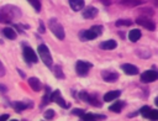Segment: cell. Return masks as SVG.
Wrapping results in <instances>:
<instances>
[{
	"label": "cell",
	"instance_id": "6da1fadb",
	"mask_svg": "<svg viewBox=\"0 0 158 121\" xmlns=\"http://www.w3.org/2000/svg\"><path fill=\"white\" fill-rule=\"evenodd\" d=\"M21 16V11L15 5H5L0 7V22L9 23Z\"/></svg>",
	"mask_w": 158,
	"mask_h": 121
},
{
	"label": "cell",
	"instance_id": "7a4b0ae2",
	"mask_svg": "<svg viewBox=\"0 0 158 121\" xmlns=\"http://www.w3.org/2000/svg\"><path fill=\"white\" fill-rule=\"evenodd\" d=\"M48 26H49V30L54 33V36L58 38V40H64V36H65V33H64V28H63V26L59 23V21L56 19V17H52L49 21H48Z\"/></svg>",
	"mask_w": 158,
	"mask_h": 121
},
{
	"label": "cell",
	"instance_id": "3957f363",
	"mask_svg": "<svg viewBox=\"0 0 158 121\" xmlns=\"http://www.w3.org/2000/svg\"><path fill=\"white\" fill-rule=\"evenodd\" d=\"M37 49H38V54H40L42 62L47 67H51L52 63H53V60H52V57H51V53H49V49L47 48V46L46 44H40Z\"/></svg>",
	"mask_w": 158,
	"mask_h": 121
},
{
	"label": "cell",
	"instance_id": "277c9868",
	"mask_svg": "<svg viewBox=\"0 0 158 121\" xmlns=\"http://www.w3.org/2000/svg\"><path fill=\"white\" fill-rule=\"evenodd\" d=\"M91 67H93V65H91V63H89V62L78 60V62L75 63V72H77L78 75H80V77H85Z\"/></svg>",
	"mask_w": 158,
	"mask_h": 121
},
{
	"label": "cell",
	"instance_id": "5b68a950",
	"mask_svg": "<svg viewBox=\"0 0 158 121\" xmlns=\"http://www.w3.org/2000/svg\"><path fill=\"white\" fill-rule=\"evenodd\" d=\"M157 78H158V73L154 69H151V70H146L144 73H142L141 81H143V83H152V81L157 80Z\"/></svg>",
	"mask_w": 158,
	"mask_h": 121
},
{
	"label": "cell",
	"instance_id": "8992f818",
	"mask_svg": "<svg viewBox=\"0 0 158 121\" xmlns=\"http://www.w3.org/2000/svg\"><path fill=\"white\" fill-rule=\"evenodd\" d=\"M136 23L142 26V27H144V28H147V30H149V31H154L156 30V23L153 21H151L148 17H138L136 20Z\"/></svg>",
	"mask_w": 158,
	"mask_h": 121
},
{
	"label": "cell",
	"instance_id": "52a82bcc",
	"mask_svg": "<svg viewBox=\"0 0 158 121\" xmlns=\"http://www.w3.org/2000/svg\"><path fill=\"white\" fill-rule=\"evenodd\" d=\"M51 101H54L56 104H58L59 106H62V107H64V109L69 107V105H68V104L64 101V99L62 98L59 90H54V91L51 94Z\"/></svg>",
	"mask_w": 158,
	"mask_h": 121
},
{
	"label": "cell",
	"instance_id": "ba28073f",
	"mask_svg": "<svg viewBox=\"0 0 158 121\" xmlns=\"http://www.w3.org/2000/svg\"><path fill=\"white\" fill-rule=\"evenodd\" d=\"M23 57H25L26 62H28V63H36L38 60L36 53L33 52V49L31 47H23Z\"/></svg>",
	"mask_w": 158,
	"mask_h": 121
},
{
	"label": "cell",
	"instance_id": "9c48e42d",
	"mask_svg": "<svg viewBox=\"0 0 158 121\" xmlns=\"http://www.w3.org/2000/svg\"><path fill=\"white\" fill-rule=\"evenodd\" d=\"M101 77L107 83H114V81H116L118 79V74L116 72H114V70H102L101 72Z\"/></svg>",
	"mask_w": 158,
	"mask_h": 121
},
{
	"label": "cell",
	"instance_id": "30bf717a",
	"mask_svg": "<svg viewBox=\"0 0 158 121\" xmlns=\"http://www.w3.org/2000/svg\"><path fill=\"white\" fill-rule=\"evenodd\" d=\"M121 69H122L126 74H128V75H136V74H138V68H137L135 64L125 63V64L121 65Z\"/></svg>",
	"mask_w": 158,
	"mask_h": 121
},
{
	"label": "cell",
	"instance_id": "8fae6325",
	"mask_svg": "<svg viewBox=\"0 0 158 121\" xmlns=\"http://www.w3.org/2000/svg\"><path fill=\"white\" fill-rule=\"evenodd\" d=\"M98 15V9L94 6H88L83 10V17L84 19H94Z\"/></svg>",
	"mask_w": 158,
	"mask_h": 121
},
{
	"label": "cell",
	"instance_id": "7c38bea8",
	"mask_svg": "<svg viewBox=\"0 0 158 121\" xmlns=\"http://www.w3.org/2000/svg\"><path fill=\"white\" fill-rule=\"evenodd\" d=\"M117 47V43L116 41L114 40H107V41H104L100 43V48L101 49H105V51H109V49H115Z\"/></svg>",
	"mask_w": 158,
	"mask_h": 121
},
{
	"label": "cell",
	"instance_id": "4fadbf2b",
	"mask_svg": "<svg viewBox=\"0 0 158 121\" xmlns=\"http://www.w3.org/2000/svg\"><path fill=\"white\" fill-rule=\"evenodd\" d=\"M120 94H121L120 90H112V91H109V93H106V94L104 95V101H106V102L112 101V100H115L116 98H118Z\"/></svg>",
	"mask_w": 158,
	"mask_h": 121
},
{
	"label": "cell",
	"instance_id": "5bb4252c",
	"mask_svg": "<svg viewBox=\"0 0 158 121\" xmlns=\"http://www.w3.org/2000/svg\"><path fill=\"white\" fill-rule=\"evenodd\" d=\"M69 6L73 11H79L84 7V0H69Z\"/></svg>",
	"mask_w": 158,
	"mask_h": 121
},
{
	"label": "cell",
	"instance_id": "9a60e30c",
	"mask_svg": "<svg viewBox=\"0 0 158 121\" xmlns=\"http://www.w3.org/2000/svg\"><path fill=\"white\" fill-rule=\"evenodd\" d=\"M28 85L32 88V90H35V91H40L41 90V83H40V80L36 78V77H31L30 79H28Z\"/></svg>",
	"mask_w": 158,
	"mask_h": 121
},
{
	"label": "cell",
	"instance_id": "2e32d148",
	"mask_svg": "<svg viewBox=\"0 0 158 121\" xmlns=\"http://www.w3.org/2000/svg\"><path fill=\"white\" fill-rule=\"evenodd\" d=\"M81 120H105L106 117L104 115H95V114H81L79 115Z\"/></svg>",
	"mask_w": 158,
	"mask_h": 121
},
{
	"label": "cell",
	"instance_id": "e0dca14e",
	"mask_svg": "<svg viewBox=\"0 0 158 121\" xmlns=\"http://www.w3.org/2000/svg\"><path fill=\"white\" fill-rule=\"evenodd\" d=\"M139 38H141V31H139V30L133 28V30L130 31V33H128V40H130L131 42H137Z\"/></svg>",
	"mask_w": 158,
	"mask_h": 121
},
{
	"label": "cell",
	"instance_id": "ac0fdd59",
	"mask_svg": "<svg viewBox=\"0 0 158 121\" xmlns=\"http://www.w3.org/2000/svg\"><path fill=\"white\" fill-rule=\"evenodd\" d=\"M2 33H4V36H5L6 38H9V40H15V38H16V33H15V31H14L11 27H5V28L2 30Z\"/></svg>",
	"mask_w": 158,
	"mask_h": 121
},
{
	"label": "cell",
	"instance_id": "d6986e66",
	"mask_svg": "<svg viewBox=\"0 0 158 121\" xmlns=\"http://www.w3.org/2000/svg\"><path fill=\"white\" fill-rule=\"evenodd\" d=\"M12 105H14V109H15L16 111H22V110H25V109H27V107H31L30 105H32V102H30V104H26V102L15 101Z\"/></svg>",
	"mask_w": 158,
	"mask_h": 121
},
{
	"label": "cell",
	"instance_id": "ffe728a7",
	"mask_svg": "<svg viewBox=\"0 0 158 121\" xmlns=\"http://www.w3.org/2000/svg\"><path fill=\"white\" fill-rule=\"evenodd\" d=\"M123 105H125L123 101H116V102H114L109 109H110V111H112V112H120V111L122 110Z\"/></svg>",
	"mask_w": 158,
	"mask_h": 121
},
{
	"label": "cell",
	"instance_id": "44dd1931",
	"mask_svg": "<svg viewBox=\"0 0 158 121\" xmlns=\"http://www.w3.org/2000/svg\"><path fill=\"white\" fill-rule=\"evenodd\" d=\"M120 4L126 5V6H137L139 4H142V0H118Z\"/></svg>",
	"mask_w": 158,
	"mask_h": 121
},
{
	"label": "cell",
	"instance_id": "7402d4cb",
	"mask_svg": "<svg viewBox=\"0 0 158 121\" xmlns=\"http://www.w3.org/2000/svg\"><path fill=\"white\" fill-rule=\"evenodd\" d=\"M85 101L89 102V104H91V105H94V106H101V102L99 100H96L95 96H91V95H88L86 99H85Z\"/></svg>",
	"mask_w": 158,
	"mask_h": 121
},
{
	"label": "cell",
	"instance_id": "603a6c76",
	"mask_svg": "<svg viewBox=\"0 0 158 121\" xmlns=\"http://www.w3.org/2000/svg\"><path fill=\"white\" fill-rule=\"evenodd\" d=\"M53 73H54V75H56L57 78H59V79H64V73L62 72V68H60L59 65H56V67L53 68Z\"/></svg>",
	"mask_w": 158,
	"mask_h": 121
},
{
	"label": "cell",
	"instance_id": "cb8c5ba5",
	"mask_svg": "<svg viewBox=\"0 0 158 121\" xmlns=\"http://www.w3.org/2000/svg\"><path fill=\"white\" fill-rule=\"evenodd\" d=\"M115 25L117 27H121V26H131L132 25V21L131 20H117L115 22Z\"/></svg>",
	"mask_w": 158,
	"mask_h": 121
},
{
	"label": "cell",
	"instance_id": "d4e9b609",
	"mask_svg": "<svg viewBox=\"0 0 158 121\" xmlns=\"http://www.w3.org/2000/svg\"><path fill=\"white\" fill-rule=\"evenodd\" d=\"M54 115H56V112H54V110H52V109L46 110L44 114H43V116H44L46 120H52V119L54 117Z\"/></svg>",
	"mask_w": 158,
	"mask_h": 121
},
{
	"label": "cell",
	"instance_id": "484cf974",
	"mask_svg": "<svg viewBox=\"0 0 158 121\" xmlns=\"http://www.w3.org/2000/svg\"><path fill=\"white\" fill-rule=\"evenodd\" d=\"M147 119H151V120H157L158 119V111L157 110H149L148 115H147Z\"/></svg>",
	"mask_w": 158,
	"mask_h": 121
},
{
	"label": "cell",
	"instance_id": "4316f807",
	"mask_svg": "<svg viewBox=\"0 0 158 121\" xmlns=\"http://www.w3.org/2000/svg\"><path fill=\"white\" fill-rule=\"evenodd\" d=\"M48 90H49V88L47 86V88H46V94H44V96H43V102H42L43 105H46V104H48V102L51 101V94L48 93Z\"/></svg>",
	"mask_w": 158,
	"mask_h": 121
},
{
	"label": "cell",
	"instance_id": "83f0119b",
	"mask_svg": "<svg viewBox=\"0 0 158 121\" xmlns=\"http://www.w3.org/2000/svg\"><path fill=\"white\" fill-rule=\"evenodd\" d=\"M149 110H151V107H149V106H142V107L139 109V114H141L143 117H146V119H147V115H148Z\"/></svg>",
	"mask_w": 158,
	"mask_h": 121
},
{
	"label": "cell",
	"instance_id": "f1b7e54d",
	"mask_svg": "<svg viewBox=\"0 0 158 121\" xmlns=\"http://www.w3.org/2000/svg\"><path fill=\"white\" fill-rule=\"evenodd\" d=\"M27 1H30V4L35 7V10L36 11H40L41 10V4H40V0H27Z\"/></svg>",
	"mask_w": 158,
	"mask_h": 121
},
{
	"label": "cell",
	"instance_id": "f546056e",
	"mask_svg": "<svg viewBox=\"0 0 158 121\" xmlns=\"http://www.w3.org/2000/svg\"><path fill=\"white\" fill-rule=\"evenodd\" d=\"M91 31H94L95 33H96V36H99L101 32H102V27L101 26H98V25H95V26H93L91 28H90Z\"/></svg>",
	"mask_w": 158,
	"mask_h": 121
},
{
	"label": "cell",
	"instance_id": "4dcf8cb0",
	"mask_svg": "<svg viewBox=\"0 0 158 121\" xmlns=\"http://www.w3.org/2000/svg\"><path fill=\"white\" fill-rule=\"evenodd\" d=\"M38 31H40L41 33H44V32H46V28H44V26H43V22H42V21H40V22H38Z\"/></svg>",
	"mask_w": 158,
	"mask_h": 121
},
{
	"label": "cell",
	"instance_id": "1f68e13d",
	"mask_svg": "<svg viewBox=\"0 0 158 121\" xmlns=\"http://www.w3.org/2000/svg\"><path fill=\"white\" fill-rule=\"evenodd\" d=\"M72 112H73L74 115H81L84 111H83L81 109H73V110H72Z\"/></svg>",
	"mask_w": 158,
	"mask_h": 121
},
{
	"label": "cell",
	"instance_id": "d6a6232c",
	"mask_svg": "<svg viewBox=\"0 0 158 121\" xmlns=\"http://www.w3.org/2000/svg\"><path fill=\"white\" fill-rule=\"evenodd\" d=\"M2 75H5V67H4V64L0 62V77H2Z\"/></svg>",
	"mask_w": 158,
	"mask_h": 121
},
{
	"label": "cell",
	"instance_id": "836d02e7",
	"mask_svg": "<svg viewBox=\"0 0 158 121\" xmlns=\"http://www.w3.org/2000/svg\"><path fill=\"white\" fill-rule=\"evenodd\" d=\"M0 91H1V93H6V91H7V88H6L5 85L0 84Z\"/></svg>",
	"mask_w": 158,
	"mask_h": 121
},
{
	"label": "cell",
	"instance_id": "e575fe53",
	"mask_svg": "<svg viewBox=\"0 0 158 121\" xmlns=\"http://www.w3.org/2000/svg\"><path fill=\"white\" fill-rule=\"evenodd\" d=\"M100 2H102L105 6H107V5H110L111 4V0H99Z\"/></svg>",
	"mask_w": 158,
	"mask_h": 121
},
{
	"label": "cell",
	"instance_id": "d590c367",
	"mask_svg": "<svg viewBox=\"0 0 158 121\" xmlns=\"http://www.w3.org/2000/svg\"><path fill=\"white\" fill-rule=\"evenodd\" d=\"M7 119H9V115L7 114H4V115L0 116V120H7Z\"/></svg>",
	"mask_w": 158,
	"mask_h": 121
},
{
	"label": "cell",
	"instance_id": "8d00e7d4",
	"mask_svg": "<svg viewBox=\"0 0 158 121\" xmlns=\"http://www.w3.org/2000/svg\"><path fill=\"white\" fill-rule=\"evenodd\" d=\"M17 72H19V74L21 75V78H25V77H26V75H25V73H23L22 70H20V68H17Z\"/></svg>",
	"mask_w": 158,
	"mask_h": 121
}]
</instances>
